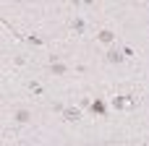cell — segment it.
I'll return each instance as SVG.
<instances>
[{"mask_svg":"<svg viewBox=\"0 0 149 146\" xmlns=\"http://www.w3.org/2000/svg\"><path fill=\"white\" fill-rule=\"evenodd\" d=\"M63 115H65V120H71V123H73V120H79V110H65Z\"/></svg>","mask_w":149,"mask_h":146,"instance_id":"1","label":"cell"},{"mask_svg":"<svg viewBox=\"0 0 149 146\" xmlns=\"http://www.w3.org/2000/svg\"><path fill=\"white\" fill-rule=\"evenodd\" d=\"M92 110H94V112H100V115H105V104H102V102H94V104H92Z\"/></svg>","mask_w":149,"mask_h":146,"instance_id":"3","label":"cell"},{"mask_svg":"<svg viewBox=\"0 0 149 146\" xmlns=\"http://www.w3.org/2000/svg\"><path fill=\"white\" fill-rule=\"evenodd\" d=\"M16 120H18V123H26V120H29V112H26V110H18V112H16Z\"/></svg>","mask_w":149,"mask_h":146,"instance_id":"2","label":"cell"},{"mask_svg":"<svg viewBox=\"0 0 149 146\" xmlns=\"http://www.w3.org/2000/svg\"><path fill=\"white\" fill-rule=\"evenodd\" d=\"M100 39H102V42H113V31H102Z\"/></svg>","mask_w":149,"mask_h":146,"instance_id":"4","label":"cell"},{"mask_svg":"<svg viewBox=\"0 0 149 146\" xmlns=\"http://www.w3.org/2000/svg\"><path fill=\"white\" fill-rule=\"evenodd\" d=\"M107 60L115 63V60H123V55H118V52H107Z\"/></svg>","mask_w":149,"mask_h":146,"instance_id":"5","label":"cell"},{"mask_svg":"<svg viewBox=\"0 0 149 146\" xmlns=\"http://www.w3.org/2000/svg\"><path fill=\"white\" fill-rule=\"evenodd\" d=\"M52 73H58V76H63V73H65V65H55V63H52Z\"/></svg>","mask_w":149,"mask_h":146,"instance_id":"6","label":"cell"}]
</instances>
